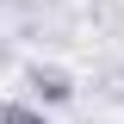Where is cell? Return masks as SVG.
<instances>
[{
    "mask_svg": "<svg viewBox=\"0 0 124 124\" xmlns=\"http://www.w3.org/2000/svg\"><path fill=\"white\" fill-rule=\"evenodd\" d=\"M75 75L62 68V62H25V99L31 106H44V112H56V106H75Z\"/></svg>",
    "mask_w": 124,
    "mask_h": 124,
    "instance_id": "cell-1",
    "label": "cell"
},
{
    "mask_svg": "<svg viewBox=\"0 0 124 124\" xmlns=\"http://www.w3.org/2000/svg\"><path fill=\"white\" fill-rule=\"evenodd\" d=\"M0 124H50V112L31 99H0Z\"/></svg>",
    "mask_w": 124,
    "mask_h": 124,
    "instance_id": "cell-2",
    "label": "cell"
},
{
    "mask_svg": "<svg viewBox=\"0 0 124 124\" xmlns=\"http://www.w3.org/2000/svg\"><path fill=\"white\" fill-rule=\"evenodd\" d=\"M0 68H6V44H0Z\"/></svg>",
    "mask_w": 124,
    "mask_h": 124,
    "instance_id": "cell-3",
    "label": "cell"
},
{
    "mask_svg": "<svg viewBox=\"0 0 124 124\" xmlns=\"http://www.w3.org/2000/svg\"><path fill=\"white\" fill-rule=\"evenodd\" d=\"M81 124H99V118H81Z\"/></svg>",
    "mask_w": 124,
    "mask_h": 124,
    "instance_id": "cell-4",
    "label": "cell"
}]
</instances>
